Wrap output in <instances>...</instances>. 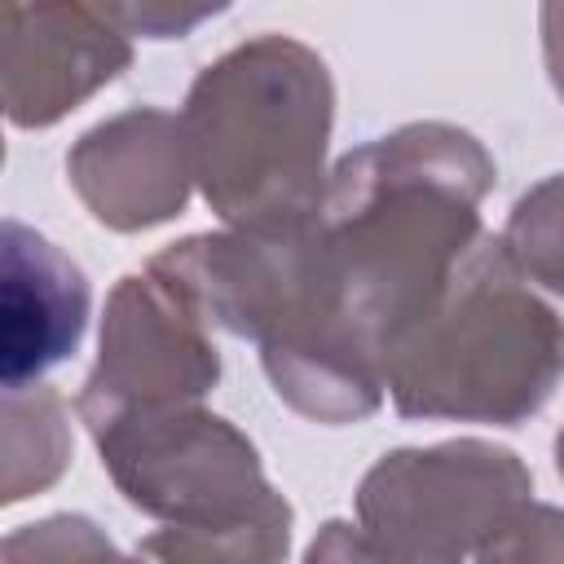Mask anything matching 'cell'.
<instances>
[{"label": "cell", "mask_w": 564, "mask_h": 564, "mask_svg": "<svg viewBox=\"0 0 564 564\" xmlns=\"http://www.w3.org/2000/svg\"><path fill=\"white\" fill-rule=\"evenodd\" d=\"M335 88L326 62L264 31L189 84L181 132L207 207L229 229H300L326 203Z\"/></svg>", "instance_id": "7a4b0ae2"}, {"label": "cell", "mask_w": 564, "mask_h": 564, "mask_svg": "<svg viewBox=\"0 0 564 564\" xmlns=\"http://www.w3.org/2000/svg\"><path fill=\"white\" fill-rule=\"evenodd\" d=\"M489 185L494 159L449 123L397 128L330 172L317 216L326 291L379 370L485 238L476 207Z\"/></svg>", "instance_id": "6da1fadb"}, {"label": "cell", "mask_w": 564, "mask_h": 564, "mask_svg": "<svg viewBox=\"0 0 564 564\" xmlns=\"http://www.w3.org/2000/svg\"><path fill=\"white\" fill-rule=\"evenodd\" d=\"M291 502L273 494L256 511L220 524L176 529L163 524L159 533L141 538V551L159 564H286L291 551Z\"/></svg>", "instance_id": "30bf717a"}, {"label": "cell", "mask_w": 564, "mask_h": 564, "mask_svg": "<svg viewBox=\"0 0 564 564\" xmlns=\"http://www.w3.org/2000/svg\"><path fill=\"white\" fill-rule=\"evenodd\" d=\"M542 48H546V66L551 79L564 97V4H546L542 9Z\"/></svg>", "instance_id": "2e32d148"}, {"label": "cell", "mask_w": 564, "mask_h": 564, "mask_svg": "<svg viewBox=\"0 0 564 564\" xmlns=\"http://www.w3.org/2000/svg\"><path fill=\"white\" fill-rule=\"evenodd\" d=\"M70 436L62 397L44 383L4 392V502H22L53 485L66 467Z\"/></svg>", "instance_id": "8fae6325"}, {"label": "cell", "mask_w": 564, "mask_h": 564, "mask_svg": "<svg viewBox=\"0 0 564 564\" xmlns=\"http://www.w3.org/2000/svg\"><path fill=\"white\" fill-rule=\"evenodd\" d=\"M132 62L128 31L88 4L4 9V115L48 128Z\"/></svg>", "instance_id": "52a82bcc"}, {"label": "cell", "mask_w": 564, "mask_h": 564, "mask_svg": "<svg viewBox=\"0 0 564 564\" xmlns=\"http://www.w3.org/2000/svg\"><path fill=\"white\" fill-rule=\"evenodd\" d=\"M128 35H150V40H167V35H185L194 22L212 18L216 9L198 4V9H167V4H132V9H106Z\"/></svg>", "instance_id": "9a60e30c"}, {"label": "cell", "mask_w": 564, "mask_h": 564, "mask_svg": "<svg viewBox=\"0 0 564 564\" xmlns=\"http://www.w3.org/2000/svg\"><path fill=\"white\" fill-rule=\"evenodd\" d=\"M476 564H564V511L546 502L520 507L480 542Z\"/></svg>", "instance_id": "5bb4252c"}, {"label": "cell", "mask_w": 564, "mask_h": 564, "mask_svg": "<svg viewBox=\"0 0 564 564\" xmlns=\"http://www.w3.org/2000/svg\"><path fill=\"white\" fill-rule=\"evenodd\" d=\"M4 564H141L110 546V538L84 516H48L4 538Z\"/></svg>", "instance_id": "4fadbf2b"}, {"label": "cell", "mask_w": 564, "mask_h": 564, "mask_svg": "<svg viewBox=\"0 0 564 564\" xmlns=\"http://www.w3.org/2000/svg\"><path fill=\"white\" fill-rule=\"evenodd\" d=\"M502 242L529 282L564 295V172L546 176L511 207Z\"/></svg>", "instance_id": "7c38bea8"}, {"label": "cell", "mask_w": 564, "mask_h": 564, "mask_svg": "<svg viewBox=\"0 0 564 564\" xmlns=\"http://www.w3.org/2000/svg\"><path fill=\"white\" fill-rule=\"evenodd\" d=\"M533 502L529 467L489 441L383 454L357 485V524L326 520L308 564H463Z\"/></svg>", "instance_id": "277c9868"}, {"label": "cell", "mask_w": 564, "mask_h": 564, "mask_svg": "<svg viewBox=\"0 0 564 564\" xmlns=\"http://www.w3.org/2000/svg\"><path fill=\"white\" fill-rule=\"evenodd\" d=\"M220 379V352L189 286L150 260L119 278L101 317V352L75 401L88 427L159 405H198Z\"/></svg>", "instance_id": "8992f818"}, {"label": "cell", "mask_w": 564, "mask_h": 564, "mask_svg": "<svg viewBox=\"0 0 564 564\" xmlns=\"http://www.w3.org/2000/svg\"><path fill=\"white\" fill-rule=\"evenodd\" d=\"M66 172L93 220L119 234L181 216L194 181L181 115L154 106L115 115L84 132L66 154Z\"/></svg>", "instance_id": "ba28073f"}, {"label": "cell", "mask_w": 564, "mask_h": 564, "mask_svg": "<svg viewBox=\"0 0 564 564\" xmlns=\"http://www.w3.org/2000/svg\"><path fill=\"white\" fill-rule=\"evenodd\" d=\"M88 432L119 494L176 529L238 520L278 494L256 445L203 405L128 410Z\"/></svg>", "instance_id": "5b68a950"}, {"label": "cell", "mask_w": 564, "mask_h": 564, "mask_svg": "<svg viewBox=\"0 0 564 564\" xmlns=\"http://www.w3.org/2000/svg\"><path fill=\"white\" fill-rule=\"evenodd\" d=\"M555 467H560V476H564V427H560V436H555Z\"/></svg>", "instance_id": "e0dca14e"}, {"label": "cell", "mask_w": 564, "mask_h": 564, "mask_svg": "<svg viewBox=\"0 0 564 564\" xmlns=\"http://www.w3.org/2000/svg\"><path fill=\"white\" fill-rule=\"evenodd\" d=\"M84 322H88V282L79 264L35 229L4 220V339H0L4 392L31 388L48 366L75 352Z\"/></svg>", "instance_id": "9c48e42d"}, {"label": "cell", "mask_w": 564, "mask_h": 564, "mask_svg": "<svg viewBox=\"0 0 564 564\" xmlns=\"http://www.w3.org/2000/svg\"><path fill=\"white\" fill-rule=\"evenodd\" d=\"M564 375V317L529 286L502 238H480L436 308L397 344L383 388L405 419L516 427Z\"/></svg>", "instance_id": "3957f363"}, {"label": "cell", "mask_w": 564, "mask_h": 564, "mask_svg": "<svg viewBox=\"0 0 564 564\" xmlns=\"http://www.w3.org/2000/svg\"><path fill=\"white\" fill-rule=\"evenodd\" d=\"M304 564H308V560H304Z\"/></svg>", "instance_id": "ac0fdd59"}]
</instances>
